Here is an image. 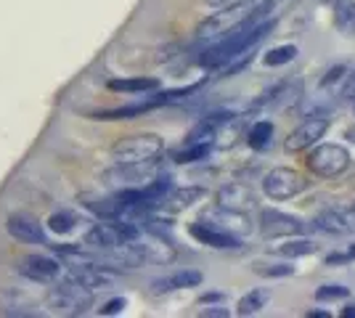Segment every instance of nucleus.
Segmentation results:
<instances>
[{"label":"nucleus","instance_id":"1","mask_svg":"<svg viewBox=\"0 0 355 318\" xmlns=\"http://www.w3.org/2000/svg\"><path fill=\"white\" fill-rule=\"evenodd\" d=\"M260 3H263V0H257V3H234V6H225L218 14L209 16L207 21H202L199 37H202V40H220L228 32H234L236 27H241V24L257 11Z\"/></svg>","mask_w":355,"mask_h":318},{"label":"nucleus","instance_id":"2","mask_svg":"<svg viewBox=\"0 0 355 318\" xmlns=\"http://www.w3.org/2000/svg\"><path fill=\"white\" fill-rule=\"evenodd\" d=\"M164 152V141L157 133H135V136L122 138L112 149L114 165H130V162H148L157 159Z\"/></svg>","mask_w":355,"mask_h":318},{"label":"nucleus","instance_id":"3","mask_svg":"<svg viewBox=\"0 0 355 318\" xmlns=\"http://www.w3.org/2000/svg\"><path fill=\"white\" fill-rule=\"evenodd\" d=\"M305 165L318 178H337L350 167V152L342 143H315L308 149Z\"/></svg>","mask_w":355,"mask_h":318},{"label":"nucleus","instance_id":"4","mask_svg":"<svg viewBox=\"0 0 355 318\" xmlns=\"http://www.w3.org/2000/svg\"><path fill=\"white\" fill-rule=\"evenodd\" d=\"M141 239V231L133 223L125 220H112V223H98L85 233V244L96 247V249H109V247H119V244H130Z\"/></svg>","mask_w":355,"mask_h":318},{"label":"nucleus","instance_id":"5","mask_svg":"<svg viewBox=\"0 0 355 318\" xmlns=\"http://www.w3.org/2000/svg\"><path fill=\"white\" fill-rule=\"evenodd\" d=\"M199 220L212 228H218V231H223V233H231V236H236V239L250 236L252 233V220L247 212L223 207V204H218V202H215V207H207V210L202 212Z\"/></svg>","mask_w":355,"mask_h":318},{"label":"nucleus","instance_id":"6","mask_svg":"<svg viewBox=\"0 0 355 318\" xmlns=\"http://www.w3.org/2000/svg\"><path fill=\"white\" fill-rule=\"evenodd\" d=\"M157 178V159L148 162H130V165H114L104 173V181L114 188H135Z\"/></svg>","mask_w":355,"mask_h":318},{"label":"nucleus","instance_id":"7","mask_svg":"<svg viewBox=\"0 0 355 318\" xmlns=\"http://www.w3.org/2000/svg\"><path fill=\"white\" fill-rule=\"evenodd\" d=\"M263 188H266V194L270 199L284 202V199L297 197L305 188V178L297 170H292V167H273L263 178Z\"/></svg>","mask_w":355,"mask_h":318},{"label":"nucleus","instance_id":"8","mask_svg":"<svg viewBox=\"0 0 355 318\" xmlns=\"http://www.w3.org/2000/svg\"><path fill=\"white\" fill-rule=\"evenodd\" d=\"M326 130H329V120L326 117H308V120H302L297 125L295 130L289 133L286 138V152H308L311 146H315L321 138L326 136Z\"/></svg>","mask_w":355,"mask_h":318},{"label":"nucleus","instance_id":"9","mask_svg":"<svg viewBox=\"0 0 355 318\" xmlns=\"http://www.w3.org/2000/svg\"><path fill=\"white\" fill-rule=\"evenodd\" d=\"M305 223L295 218V215H286L282 210H263L260 212V231L268 239H289L302 233Z\"/></svg>","mask_w":355,"mask_h":318},{"label":"nucleus","instance_id":"10","mask_svg":"<svg viewBox=\"0 0 355 318\" xmlns=\"http://www.w3.org/2000/svg\"><path fill=\"white\" fill-rule=\"evenodd\" d=\"M313 226L331 236H350L355 233V207H326L313 218Z\"/></svg>","mask_w":355,"mask_h":318},{"label":"nucleus","instance_id":"11","mask_svg":"<svg viewBox=\"0 0 355 318\" xmlns=\"http://www.w3.org/2000/svg\"><path fill=\"white\" fill-rule=\"evenodd\" d=\"M6 231L21 244H45V231L43 226L27 215V212H14L6 218Z\"/></svg>","mask_w":355,"mask_h":318},{"label":"nucleus","instance_id":"12","mask_svg":"<svg viewBox=\"0 0 355 318\" xmlns=\"http://www.w3.org/2000/svg\"><path fill=\"white\" fill-rule=\"evenodd\" d=\"M19 271L21 276H27L32 281H43V284H51V281H59L61 276V263L51 255H30L19 263Z\"/></svg>","mask_w":355,"mask_h":318},{"label":"nucleus","instance_id":"13","mask_svg":"<svg viewBox=\"0 0 355 318\" xmlns=\"http://www.w3.org/2000/svg\"><path fill=\"white\" fill-rule=\"evenodd\" d=\"M302 98V80H289L282 82L276 88H270L268 93H263V98H257L254 106H276V109H286L295 106Z\"/></svg>","mask_w":355,"mask_h":318},{"label":"nucleus","instance_id":"14","mask_svg":"<svg viewBox=\"0 0 355 318\" xmlns=\"http://www.w3.org/2000/svg\"><path fill=\"white\" fill-rule=\"evenodd\" d=\"M254 202H257V197H254V191L247 183H228L218 191V204L231 207V210L250 212L254 207Z\"/></svg>","mask_w":355,"mask_h":318},{"label":"nucleus","instance_id":"15","mask_svg":"<svg viewBox=\"0 0 355 318\" xmlns=\"http://www.w3.org/2000/svg\"><path fill=\"white\" fill-rule=\"evenodd\" d=\"M189 233H191L199 244H207V247H215V249H239V247H241L236 236L223 233V231L207 226V223H202V220H196V223L189 228Z\"/></svg>","mask_w":355,"mask_h":318},{"label":"nucleus","instance_id":"16","mask_svg":"<svg viewBox=\"0 0 355 318\" xmlns=\"http://www.w3.org/2000/svg\"><path fill=\"white\" fill-rule=\"evenodd\" d=\"M202 281H205V276L199 271H178L173 276H167V279L154 281L151 292L154 294H164V292H175V289H191V287H199Z\"/></svg>","mask_w":355,"mask_h":318},{"label":"nucleus","instance_id":"17","mask_svg":"<svg viewBox=\"0 0 355 318\" xmlns=\"http://www.w3.org/2000/svg\"><path fill=\"white\" fill-rule=\"evenodd\" d=\"M138 247H141L146 263L164 265V263H173L175 260V249L167 242H162V239H138Z\"/></svg>","mask_w":355,"mask_h":318},{"label":"nucleus","instance_id":"18","mask_svg":"<svg viewBox=\"0 0 355 318\" xmlns=\"http://www.w3.org/2000/svg\"><path fill=\"white\" fill-rule=\"evenodd\" d=\"M106 88L117 93H138V96H144V93L157 91L159 82L154 77H130V80H109Z\"/></svg>","mask_w":355,"mask_h":318},{"label":"nucleus","instance_id":"19","mask_svg":"<svg viewBox=\"0 0 355 318\" xmlns=\"http://www.w3.org/2000/svg\"><path fill=\"white\" fill-rule=\"evenodd\" d=\"M202 197H205V188H199V186H189V188L170 191V194L164 197L162 204L170 212H180V210H186V207H191L193 202H199Z\"/></svg>","mask_w":355,"mask_h":318},{"label":"nucleus","instance_id":"20","mask_svg":"<svg viewBox=\"0 0 355 318\" xmlns=\"http://www.w3.org/2000/svg\"><path fill=\"white\" fill-rule=\"evenodd\" d=\"M268 303H270V292L268 289H252L239 300L236 313L239 316H257V313H263V308H268Z\"/></svg>","mask_w":355,"mask_h":318},{"label":"nucleus","instance_id":"21","mask_svg":"<svg viewBox=\"0 0 355 318\" xmlns=\"http://www.w3.org/2000/svg\"><path fill=\"white\" fill-rule=\"evenodd\" d=\"M318 252V244L308 242V239H289L284 244H276L273 247V255L279 258H305V255H315Z\"/></svg>","mask_w":355,"mask_h":318},{"label":"nucleus","instance_id":"22","mask_svg":"<svg viewBox=\"0 0 355 318\" xmlns=\"http://www.w3.org/2000/svg\"><path fill=\"white\" fill-rule=\"evenodd\" d=\"M334 24L345 37H355V0H340L334 8Z\"/></svg>","mask_w":355,"mask_h":318},{"label":"nucleus","instance_id":"23","mask_svg":"<svg viewBox=\"0 0 355 318\" xmlns=\"http://www.w3.org/2000/svg\"><path fill=\"white\" fill-rule=\"evenodd\" d=\"M270 138H273V125L268 120L254 122L250 127V136H247V143H250L254 152H263L270 146Z\"/></svg>","mask_w":355,"mask_h":318},{"label":"nucleus","instance_id":"24","mask_svg":"<svg viewBox=\"0 0 355 318\" xmlns=\"http://www.w3.org/2000/svg\"><path fill=\"white\" fill-rule=\"evenodd\" d=\"M252 271L263 276V279H284V276H292L295 268L289 263H263V260H257V263H252Z\"/></svg>","mask_w":355,"mask_h":318},{"label":"nucleus","instance_id":"25","mask_svg":"<svg viewBox=\"0 0 355 318\" xmlns=\"http://www.w3.org/2000/svg\"><path fill=\"white\" fill-rule=\"evenodd\" d=\"M77 226H80V218L72 215V212H53V215L48 218V228H51L53 233H72Z\"/></svg>","mask_w":355,"mask_h":318},{"label":"nucleus","instance_id":"26","mask_svg":"<svg viewBox=\"0 0 355 318\" xmlns=\"http://www.w3.org/2000/svg\"><path fill=\"white\" fill-rule=\"evenodd\" d=\"M297 59V46H279V48H270L263 61H266V67H284V64H289V61Z\"/></svg>","mask_w":355,"mask_h":318},{"label":"nucleus","instance_id":"27","mask_svg":"<svg viewBox=\"0 0 355 318\" xmlns=\"http://www.w3.org/2000/svg\"><path fill=\"white\" fill-rule=\"evenodd\" d=\"M347 67H334V69H329L326 77L321 80V91H331V93H340L342 85H345V80H347Z\"/></svg>","mask_w":355,"mask_h":318},{"label":"nucleus","instance_id":"28","mask_svg":"<svg viewBox=\"0 0 355 318\" xmlns=\"http://www.w3.org/2000/svg\"><path fill=\"white\" fill-rule=\"evenodd\" d=\"M209 149H212V143H189V149H183V152L175 154L178 162H199V159H205L209 154Z\"/></svg>","mask_w":355,"mask_h":318},{"label":"nucleus","instance_id":"29","mask_svg":"<svg viewBox=\"0 0 355 318\" xmlns=\"http://www.w3.org/2000/svg\"><path fill=\"white\" fill-rule=\"evenodd\" d=\"M345 297H347V287H342V284H324L315 289L318 303H334V300H345Z\"/></svg>","mask_w":355,"mask_h":318},{"label":"nucleus","instance_id":"30","mask_svg":"<svg viewBox=\"0 0 355 318\" xmlns=\"http://www.w3.org/2000/svg\"><path fill=\"white\" fill-rule=\"evenodd\" d=\"M353 260H355V244H350V247L342 249V252L326 255V265H342V263H353Z\"/></svg>","mask_w":355,"mask_h":318},{"label":"nucleus","instance_id":"31","mask_svg":"<svg viewBox=\"0 0 355 318\" xmlns=\"http://www.w3.org/2000/svg\"><path fill=\"white\" fill-rule=\"evenodd\" d=\"M125 305L128 303H125L122 297H117V300H109L98 313H101V316H114V313H122V310H125Z\"/></svg>","mask_w":355,"mask_h":318},{"label":"nucleus","instance_id":"32","mask_svg":"<svg viewBox=\"0 0 355 318\" xmlns=\"http://www.w3.org/2000/svg\"><path fill=\"white\" fill-rule=\"evenodd\" d=\"M340 96H345V98L355 101V72H347V80H345V85H342Z\"/></svg>","mask_w":355,"mask_h":318},{"label":"nucleus","instance_id":"33","mask_svg":"<svg viewBox=\"0 0 355 318\" xmlns=\"http://www.w3.org/2000/svg\"><path fill=\"white\" fill-rule=\"evenodd\" d=\"M202 316H228V310L218 305V308H205V310H202Z\"/></svg>","mask_w":355,"mask_h":318},{"label":"nucleus","instance_id":"34","mask_svg":"<svg viewBox=\"0 0 355 318\" xmlns=\"http://www.w3.org/2000/svg\"><path fill=\"white\" fill-rule=\"evenodd\" d=\"M234 3H239V0H207V6H212V8H225V6H234Z\"/></svg>","mask_w":355,"mask_h":318},{"label":"nucleus","instance_id":"35","mask_svg":"<svg viewBox=\"0 0 355 318\" xmlns=\"http://www.w3.org/2000/svg\"><path fill=\"white\" fill-rule=\"evenodd\" d=\"M347 138H350V141H355V127H350V130H347Z\"/></svg>","mask_w":355,"mask_h":318},{"label":"nucleus","instance_id":"36","mask_svg":"<svg viewBox=\"0 0 355 318\" xmlns=\"http://www.w3.org/2000/svg\"><path fill=\"white\" fill-rule=\"evenodd\" d=\"M353 207H355V204H353Z\"/></svg>","mask_w":355,"mask_h":318}]
</instances>
